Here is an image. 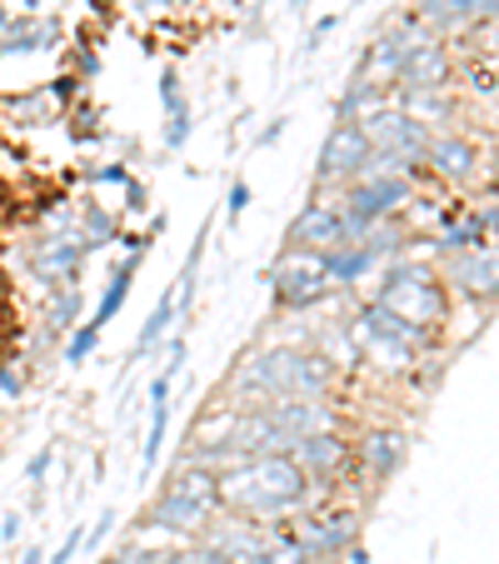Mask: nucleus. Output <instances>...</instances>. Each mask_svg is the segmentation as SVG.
<instances>
[{
  "label": "nucleus",
  "mask_w": 499,
  "mask_h": 564,
  "mask_svg": "<svg viewBox=\"0 0 499 564\" xmlns=\"http://www.w3.org/2000/svg\"><path fill=\"white\" fill-rule=\"evenodd\" d=\"M310 479L290 455H260L235 459L220 469V505L256 524H285L290 514L305 510Z\"/></svg>",
  "instance_id": "f257e3e1"
},
{
  "label": "nucleus",
  "mask_w": 499,
  "mask_h": 564,
  "mask_svg": "<svg viewBox=\"0 0 499 564\" xmlns=\"http://www.w3.org/2000/svg\"><path fill=\"white\" fill-rule=\"evenodd\" d=\"M215 514H220V475L185 459V465L171 469L165 490H160L155 505H150L145 524H155V530H165V534H175V540L191 544L210 530Z\"/></svg>",
  "instance_id": "f03ea898"
},
{
  "label": "nucleus",
  "mask_w": 499,
  "mask_h": 564,
  "mask_svg": "<svg viewBox=\"0 0 499 564\" xmlns=\"http://www.w3.org/2000/svg\"><path fill=\"white\" fill-rule=\"evenodd\" d=\"M350 340H355V350H360V365H375V370H384V375H410L414 365H420V350L430 345V335L410 330L404 319H394L390 310H380L370 300V305L350 319Z\"/></svg>",
  "instance_id": "7ed1b4c3"
},
{
  "label": "nucleus",
  "mask_w": 499,
  "mask_h": 564,
  "mask_svg": "<svg viewBox=\"0 0 499 564\" xmlns=\"http://www.w3.org/2000/svg\"><path fill=\"white\" fill-rule=\"evenodd\" d=\"M375 305L390 310L394 319H404V325L420 330V335H430L435 325H445V315H449L445 285H440V275L425 270V265H390L384 280H380Z\"/></svg>",
  "instance_id": "20e7f679"
},
{
  "label": "nucleus",
  "mask_w": 499,
  "mask_h": 564,
  "mask_svg": "<svg viewBox=\"0 0 499 564\" xmlns=\"http://www.w3.org/2000/svg\"><path fill=\"white\" fill-rule=\"evenodd\" d=\"M290 375H295V350H290V345H270V350H260V355H245L240 370L230 375V394L245 400L240 410H260V405H270V400H285Z\"/></svg>",
  "instance_id": "39448f33"
},
{
  "label": "nucleus",
  "mask_w": 499,
  "mask_h": 564,
  "mask_svg": "<svg viewBox=\"0 0 499 564\" xmlns=\"http://www.w3.org/2000/svg\"><path fill=\"white\" fill-rule=\"evenodd\" d=\"M270 290H275V300L285 310H310V305H319L335 285H329V265H325L319 250H295L290 246L285 256L270 265Z\"/></svg>",
  "instance_id": "423d86ee"
},
{
  "label": "nucleus",
  "mask_w": 499,
  "mask_h": 564,
  "mask_svg": "<svg viewBox=\"0 0 499 564\" xmlns=\"http://www.w3.org/2000/svg\"><path fill=\"white\" fill-rule=\"evenodd\" d=\"M295 524V540L305 544V554L315 564H329V560H340V554L355 550V540H360V514L355 510H329V514H300Z\"/></svg>",
  "instance_id": "0eeeda50"
},
{
  "label": "nucleus",
  "mask_w": 499,
  "mask_h": 564,
  "mask_svg": "<svg viewBox=\"0 0 499 564\" xmlns=\"http://www.w3.org/2000/svg\"><path fill=\"white\" fill-rule=\"evenodd\" d=\"M445 280L465 300H479V305L499 300V240H479V246L465 250V256H449Z\"/></svg>",
  "instance_id": "6e6552de"
},
{
  "label": "nucleus",
  "mask_w": 499,
  "mask_h": 564,
  "mask_svg": "<svg viewBox=\"0 0 499 564\" xmlns=\"http://www.w3.org/2000/svg\"><path fill=\"white\" fill-rule=\"evenodd\" d=\"M200 544H210L225 564H260L270 544V524H256V520H245V514H220L200 534Z\"/></svg>",
  "instance_id": "1a4fd4ad"
},
{
  "label": "nucleus",
  "mask_w": 499,
  "mask_h": 564,
  "mask_svg": "<svg viewBox=\"0 0 499 564\" xmlns=\"http://www.w3.org/2000/svg\"><path fill=\"white\" fill-rule=\"evenodd\" d=\"M370 160V140L360 135V126H335L325 140V150H319V165H315V185L319 191H329V185H350L355 175H360V165Z\"/></svg>",
  "instance_id": "9d476101"
},
{
  "label": "nucleus",
  "mask_w": 499,
  "mask_h": 564,
  "mask_svg": "<svg viewBox=\"0 0 499 564\" xmlns=\"http://www.w3.org/2000/svg\"><path fill=\"white\" fill-rule=\"evenodd\" d=\"M449 75H455L449 51L435 41V35H425L420 45H410V51H404L394 86H400L404 96H430V90H445L449 86Z\"/></svg>",
  "instance_id": "9b49d317"
},
{
  "label": "nucleus",
  "mask_w": 499,
  "mask_h": 564,
  "mask_svg": "<svg viewBox=\"0 0 499 564\" xmlns=\"http://www.w3.org/2000/svg\"><path fill=\"white\" fill-rule=\"evenodd\" d=\"M290 246H295V250H319V256L340 250L345 246L340 205H329L325 195H315V200L295 215V225H290Z\"/></svg>",
  "instance_id": "f8f14e48"
},
{
  "label": "nucleus",
  "mask_w": 499,
  "mask_h": 564,
  "mask_svg": "<svg viewBox=\"0 0 499 564\" xmlns=\"http://www.w3.org/2000/svg\"><path fill=\"white\" fill-rule=\"evenodd\" d=\"M290 459H295V465L305 469V479H335L340 469H350V465H355V445L340 435V430H325V435H305V440H295Z\"/></svg>",
  "instance_id": "ddd939ff"
},
{
  "label": "nucleus",
  "mask_w": 499,
  "mask_h": 564,
  "mask_svg": "<svg viewBox=\"0 0 499 564\" xmlns=\"http://www.w3.org/2000/svg\"><path fill=\"white\" fill-rule=\"evenodd\" d=\"M260 410H265L290 440L340 430V415H335V405H325V400H295V394H285V400H270V405H260Z\"/></svg>",
  "instance_id": "4468645a"
},
{
  "label": "nucleus",
  "mask_w": 499,
  "mask_h": 564,
  "mask_svg": "<svg viewBox=\"0 0 499 564\" xmlns=\"http://www.w3.org/2000/svg\"><path fill=\"white\" fill-rule=\"evenodd\" d=\"M425 31H469L479 21H499V0H414Z\"/></svg>",
  "instance_id": "2eb2a0df"
},
{
  "label": "nucleus",
  "mask_w": 499,
  "mask_h": 564,
  "mask_svg": "<svg viewBox=\"0 0 499 564\" xmlns=\"http://www.w3.org/2000/svg\"><path fill=\"white\" fill-rule=\"evenodd\" d=\"M404 455H410V445H404L400 430H370V435L355 445V465H360L375 485H384V479L404 465Z\"/></svg>",
  "instance_id": "dca6fc26"
},
{
  "label": "nucleus",
  "mask_w": 499,
  "mask_h": 564,
  "mask_svg": "<svg viewBox=\"0 0 499 564\" xmlns=\"http://www.w3.org/2000/svg\"><path fill=\"white\" fill-rule=\"evenodd\" d=\"M80 256H86V246H80V235H65V240H45L41 250H35V275L51 280V285H75V265H80Z\"/></svg>",
  "instance_id": "f3484780"
},
{
  "label": "nucleus",
  "mask_w": 499,
  "mask_h": 564,
  "mask_svg": "<svg viewBox=\"0 0 499 564\" xmlns=\"http://www.w3.org/2000/svg\"><path fill=\"white\" fill-rule=\"evenodd\" d=\"M335 384V360L315 350H295V375H290V394L295 400H325Z\"/></svg>",
  "instance_id": "a211bd4d"
},
{
  "label": "nucleus",
  "mask_w": 499,
  "mask_h": 564,
  "mask_svg": "<svg viewBox=\"0 0 499 564\" xmlns=\"http://www.w3.org/2000/svg\"><path fill=\"white\" fill-rule=\"evenodd\" d=\"M425 165H435V175H445V181H469L475 175V145L465 135H440L430 140Z\"/></svg>",
  "instance_id": "6ab92c4d"
},
{
  "label": "nucleus",
  "mask_w": 499,
  "mask_h": 564,
  "mask_svg": "<svg viewBox=\"0 0 499 564\" xmlns=\"http://www.w3.org/2000/svg\"><path fill=\"white\" fill-rule=\"evenodd\" d=\"M400 61H404V45L394 41V35H375L355 75H365V80H375V86H394V75H400Z\"/></svg>",
  "instance_id": "aec40b11"
},
{
  "label": "nucleus",
  "mask_w": 499,
  "mask_h": 564,
  "mask_svg": "<svg viewBox=\"0 0 499 564\" xmlns=\"http://www.w3.org/2000/svg\"><path fill=\"white\" fill-rule=\"evenodd\" d=\"M325 265H329V285L345 290V285H360V280L370 275L380 260H375L365 246H340V250H329V256H325Z\"/></svg>",
  "instance_id": "412c9836"
},
{
  "label": "nucleus",
  "mask_w": 499,
  "mask_h": 564,
  "mask_svg": "<svg viewBox=\"0 0 499 564\" xmlns=\"http://www.w3.org/2000/svg\"><path fill=\"white\" fill-rule=\"evenodd\" d=\"M380 106H384V86H375V80L355 75L350 90L340 96V126H360V120H365V116H375Z\"/></svg>",
  "instance_id": "4be33fe9"
},
{
  "label": "nucleus",
  "mask_w": 499,
  "mask_h": 564,
  "mask_svg": "<svg viewBox=\"0 0 499 564\" xmlns=\"http://www.w3.org/2000/svg\"><path fill=\"white\" fill-rule=\"evenodd\" d=\"M135 265H140V256H130V260H120L116 265V275H110V285H106V300H100L96 315H90L96 330H106L110 319L120 315V305H126V295H130V280H135Z\"/></svg>",
  "instance_id": "5701e85b"
},
{
  "label": "nucleus",
  "mask_w": 499,
  "mask_h": 564,
  "mask_svg": "<svg viewBox=\"0 0 499 564\" xmlns=\"http://www.w3.org/2000/svg\"><path fill=\"white\" fill-rule=\"evenodd\" d=\"M55 35H61V25L55 21H11V31H6V51H41V45H51Z\"/></svg>",
  "instance_id": "b1692460"
},
{
  "label": "nucleus",
  "mask_w": 499,
  "mask_h": 564,
  "mask_svg": "<svg viewBox=\"0 0 499 564\" xmlns=\"http://www.w3.org/2000/svg\"><path fill=\"white\" fill-rule=\"evenodd\" d=\"M404 116L414 120V126H440V120H449V100L445 90H430V96H404Z\"/></svg>",
  "instance_id": "393cba45"
},
{
  "label": "nucleus",
  "mask_w": 499,
  "mask_h": 564,
  "mask_svg": "<svg viewBox=\"0 0 499 564\" xmlns=\"http://www.w3.org/2000/svg\"><path fill=\"white\" fill-rule=\"evenodd\" d=\"M171 315H175V285L165 290V295H160L155 315L145 319V330H140V340H135V360H140V355H150V350H155V340H160V335H165V325H171Z\"/></svg>",
  "instance_id": "a878e982"
},
{
  "label": "nucleus",
  "mask_w": 499,
  "mask_h": 564,
  "mask_svg": "<svg viewBox=\"0 0 499 564\" xmlns=\"http://www.w3.org/2000/svg\"><path fill=\"white\" fill-rule=\"evenodd\" d=\"M165 430H171V400H150V435H145V449H140V465H155L160 445H165Z\"/></svg>",
  "instance_id": "bb28decb"
},
{
  "label": "nucleus",
  "mask_w": 499,
  "mask_h": 564,
  "mask_svg": "<svg viewBox=\"0 0 499 564\" xmlns=\"http://www.w3.org/2000/svg\"><path fill=\"white\" fill-rule=\"evenodd\" d=\"M260 564H315V560L305 554V544H300L295 534H275V530H270L265 560H260Z\"/></svg>",
  "instance_id": "cd10ccee"
},
{
  "label": "nucleus",
  "mask_w": 499,
  "mask_h": 564,
  "mask_svg": "<svg viewBox=\"0 0 499 564\" xmlns=\"http://www.w3.org/2000/svg\"><path fill=\"white\" fill-rule=\"evenodd\" d=\"M155 564H225L220 554L210 550V544H200V540H191V544H175L171 554H160Z\"/></svg>",
  "instance_id": "c85d7f7f"
},
{
  "label": "nucleus",
  "mask_w": 499,
  "mask_h": 564,
  "mask_svg": "<svg viewBox=\"0 0 499 564\" xmlns=\"http://www.w3.org/2000/svg\"><path fill=\"white\" fill-rule=\"evenodd\" d=\"M106 240H116V220H110L106 210H96V205H90L86 210V230H80V246H106Z\"/></svg>",
  "instance_id": "c756f323"
},
{
  "label": "nucleus",
  "mask_w": 499,
  "mask_h": 564,
  "mask_svg": "<svg viewBox=\"0 0 499 564\" xmlns=\"http://www.w3.org/2000/svg\"><path fill=\"white\" fill-rule=\"evenodd\" d=\"M96 345H100V330H96V325H90V319H86V325H80V330H75L70 340H65V365H86Z\"/></svg>",
  "instance_id": "7c9ffc66"
},
{
  "label": "nucleus",
  "mask_w": 499,
  "mask_h": 564,
  "mask_svg": "<svg viewBox=\"0 0 499 564\" xmlns=\"http://www.w3.org/2000/svg\"><path fill=\"white\" fill-rule=\"evenodd\" d=\"M80 315V290L75 285H65V295L55 300V310H51V325L55 330H70V319Z\"/></svg>",
  "instance_id": "2f4dec72"
},
{
  "label": "nucleus",
  "mask_w": 499,
  "mask_h": 564,
  "mask_svg": "<svg viewBox=\"0 0 499 564\" xmlns=\"http://www.w3.org/2000/svg\"><path fill=\"white\" fill-rule=\"evenodd\" d=\"M165 140H171V145H185V140H191V110H185V100L171 110V130H165Z\"/></svg>",
  "instance_id": "473e14b6"
},
{
  "label": "nucleus",
  "mask_w": 499,
  "mask_h": 564,
  "mask_svg": "<svg viewBox=\"0 0 499 564\" xmlns=\"http://www.w3.org/2000/svg\"><path fill=\"white\" fill-rule=\"evenodd\" d=\"M51 459H55V445L35 449V459H31V469H25V479H31V485H45V475H51Z\"/></svg>",
  "instance_id": "72a5a7b5"
},
{
  "label": "nucleus",
  "mask_w": 499,
  "mask_h": 564,
  "mask_svg": "<svg viewBox=\"0 0 499 564\" xmlns=\"http://www.w3.org/2000/svg\"><path fill=\"white\" fill-rule=\"evenodd\" d=\"M245 205H250V185H245V181H235V185H230V200H225V210H230V220H240V215H245Z\"/></svg>",
  "instance_id": "f704fd0d"
},
{
  "label": "nucleus",
  "mask_w": 499,
  "mask_h": 564,
  "mask_svg": "<svg viewBox=\"0 0 499 564\" xmlns=\"http://www.w3.org/2000/svg\"><path fill=\"white\" fill-rule=\"evenodd\" d=\"M80 540H86V534H80V530H70V540H65L61 550L51 554V564H70V560H75V550H80Z\"/></svg>",
  "instance_id": "c9c22d12"
},
{
  "label": "nucleus",
  "mask_w": 499,
  "mask_h": 564,
  "mask_svg": "<svg viewBox=\"0 0 499 564\" xmlns=\"http://www.w3.org/2000/svg\"><path fill=\"white\" fill-rule=\"evenodd\" d=\"M21 510H11V514H0V540H6V544H15V534H21Z\"/></svg>",
  "instance_id": "e433bc0d"
},
{
  "label": "nucleus",
  "mask_w": 499,
  "mask_h": 564,
  "mask_svg": "<svg viewBox=\"0 0 499 564\" xmlns=\"http://www.w3.org/2000/svg\"><path fill=\"white\" fill-rule=\"evenodd\" d=\"M181 365H185V340H175L171 355H165V380H175V375H181Z\"/></svg>",
  "instance_id": "4c0bfd02"
},
{
  "label": "nucleus",
  "mask_w": 499,
  "mask_h": 564,
  "mask_svg": "<svg viewBox=\"0 0 499 564\" xmlns=\"http://www.w3.org/2000/svg\"><path fill=\"white\" fill-rule=\"evenodd\" d=\"M160 100H165V110H175V106H181V96H175V75H171V70L160 75Z\"/></svg>",
  "instance_id": "58836bf2"
},
{
  "label": "nucleus",
  "mask_w": 499,
  "mask_h": 564,
  "mask_svg": "<svg viewBox=\"0 0 499 564\" xmlns=\"http://www.w3.org/2000/svg\"><path fill=\"white\" fill-rule=\"evenodd\" d=\"M96 181L100 185H130V171H126V165H110V171H100Z\"/></svg>",
  "instance_id": "ea45409f"
},
{
  "label": "nucleus",
  "mask_w": 499,
  "mask_h": 564,
  "mask_svg": "<svg viewBox=\"0 0 499 564\" xmlns=\"http://www.w3.org/2000/svg\"><path fill=\"white\" fill-rule=\"evenodd\" d=\"M0 390H6V394H21V375L0 365Z\"/></svg>",
  "instance_id": "a19ab883"
},
{
  "label": "nucleus",
  "mask_w": 499,
  "mask_h": 564,
  "mask_svg": "<svg viewBox=\"0 0 499 564\" xmlns=\"http://www.w3.org/2000/svg\"><path fill=\"white\" fill-rule=\"evenodd\" d=\"M110 524H116V510H106V514H100V524H96V544L110 534Z\"/></svg>",
  "instance_id": "79ce46f5"
},
{
  "label": "nucleus",
  "mask_w": 499,
  "mask_h": 564,
  "mask_svg": "<svg viewBox=\"0 0 499 564\" xmlns=\"http://www.w3.org/2000/svg\"><path fill=\"white\" fill-rule=\"evenodd\" d=\"M21 564H45V554H41V550H35V544H31V550L21 554Z\"/></svg>",
  "instance_id": "37998d69"
},
{
  "label": "nucleus",
  "mask_w": 499,
  "mask_h": 564,
  "mask_svg": "<svg viewBox=\"0 0 499 564\" xmlns=\"http://www.w3.org/2000/svg\"><path fill=\"white\" fill-rule=\"evenodd\" d=\"M6 31H11V15H6V11H0V35H6Z\"/></svg>",
  "instance_id": "c03bdc74"
}]
</instances>
